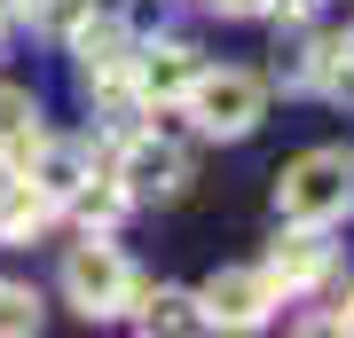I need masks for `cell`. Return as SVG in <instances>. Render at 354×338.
Here are the masks:
<instances>
[{"instance_id": "6da1fadb", "label": "cell", "mask_w": 354, "mask_h": 338, "mask_svg": "<svg viewBox=\"0 0 354 338\" xmlns=\"http://www.w3.org/2000/svg\"><path fill=\"white\" fill-rule=\"evenodd\" d=\"M354 213V150L346 142H323V150H299L276 173V220H307V228H339Z\"/></svg>"}, {"instance_id": "7a4b0ae2", "label": "cell", "mask_w": 354, "mask_h": 338, "mask_svg": "<svg viewBox=\"0 0 354 338\" xmlns=\"http://www.w3.org/2000/svg\"><path fill=\"white\" fill-rule=\"evenodd\" d=\"M181 111H189V126L205 142H244L252 126L268 118V79L260 71H236V63H205V71L189 79V95H181Z\"/></svg>"}, {"instance_id": "3957f363", "label": "cell", "mask_w": 354, "mask_h": 338, "mask_svg": "<svg viewBox=\"0 0 354 338\" xmlns=\"http://www.w3.org/2000/svg\"><path fill=\"white\" fill-rule=\"evenodd\" d=\"M134 291H142V276H134V260L111 236H79L64 252V299L87 314V323H118V314L134 307Z\"/></svg>"}, {"instance_id": "277c9868", "label": "cell", "mask_w": 354, "mask_h": 338, "mask_svg": "<svg viewBox=\"0 0 354 338\" xmlns=\"http://www.w3.org/2000/svg\"><path fill=\"white\" fill-rule=\"evenodd\" d=\"M118 181H127V197H181L197 173H189V150H181L174 134H158V126H142V134L118 142Z\"/></svg>"}, {"instance_id": "5b68a950", "label": "cell", "mask_w": 354, "mask_h": 338, "mask_svg": "<svg viewBox=\"0 0 354 338\" xmlns=\"http://www.w3.org/2000/svg\"><path fill=\"white\" fill-rule=\"evenodd\" d=\"M197 307H205V330H260L283 307V291L268 283V267H221L213 283H197Z\"/></svg>"}, {"instance_id": "8992f818", "label": "cell", "mask_w": 354, "mask_h": 338, "mask_svg": "<svg viewBox=\"0 0 354 338\" xmlns=\"http://www.w3.org/2000/svg\"><path fill=\"white\" fill-rule=\"evenodd\" d=\"M197 71H205V55L189 48V39H134V55H127V79H134L142 111H174Z\"/></svg>"}, {"instance_id": "52a82bcc", "label": "cell", "mask_w": 354, "mask_h": 338, "mask_svg": "<svg viewBox=\"0 0 354 338\" xmlns=\"http://www.w3.org/2000/svg\"><path fill=\"white\" fill-rule=\"evenodd\" d=\"M330 260H339V252H330V228H307V220H283L260 267H268V283H276L283 299H291V291H315V283L330 276Z\"/></svg>"}, {"instance_id": "ba28073f", "label": "cell", "mask_w": 354, "mask_h": 338, "mask_svg": "<svg viewBox=\"0 0 354 338\" xmlns=\"http://www.w3.org/2000/svg\"><path fill=\"white\" fill-rule=\"evenodd\" d=\"M87 173H95V150L71 142V134H39L32 150H24V181L39 189V197H55V213H64V197H71Z\"/></svg>"}, {"instance_id": "9c48e42d", "label": "cell", "mask_w": 354, "mask_h": 338, "mask_svg": "<svg viewBox=\"0 0 354 338\" xmlns=\"http://www.w3.org/2000/svg\"><path fill=\"white\" fill-rule=\"evenodd\" d=\"M134 330H165V338H189V330H205V307H197V291H181V283H158V291H134Z\"/></svg>"}, {"instance_id": "30bf717a", "label": "cell", "mask_w": 354, "mask_h": 338, "mask_svg": "<svg viewBox=\"0 0 354 338\" xmlns=\"http://www.w3.org/2000/svg\"><path fill=\"white\" fill-rule=\"evenodd\" d=\"M127 205H134V197H127V181H118V173H102V165H95V173L79 181L71 197H64V213H71L79 228H87V236H111V228L127 220Z\"/></svg>"}, {"instance_id": "8fae6325", "label": "cell", "mask_w": 354, "mask_h": 338, "mask_svg": "<svg viewBox=\"0 0 354 338\" xmlns=\"http://www.w3.org/2000/svg\"><path fill=\"white\" fill-rule=\"evenodd\" d=\"M48 220H55V197H39V189L24 181V165H16L8 197H0V244H32Z\"/></svg>"}, {"instance_id": "7c38bea8", "label": "cell", "mask_w": 354, "mask_h": 338, "mask_svg": "<svg viewBox=\"0 0 354 338\" xmlns=\"http://www.w3.org/2000/svg\"><path fill=\"white\" fill-rule=\"evenodd\" d=\"M39 134H48V126H39V95L32 87H0V158L24 165V150Z\"/></svg>"}, {"instance_id": "4fadbf2b", "label": "cell", "mask_w": 354, "mask_h": 338, "mask_svg": "<svg viewBox=\"0 0 354 338\" xmlns=\"http://www.w3.org/2000/svg\"><path fill=\"white\" fill-rule=\"evenodd\" d=\"M48 323V307H39L32 283H0V338H32Z\"/></svg>"}, {"instance_id": "5bb4252c", "label": "cell", "mask_w": 354, "mask_h": 338, "mask_svg": "<svg viewBox=\"0 0 354 338\" xmlns=\"http://www.w3.org/2000/svg\"><path fill=\"white\" fill-rule=\"evenodd\" d=\"M205 8H213V16H236V24H244V16H268L276 0H205Z\"/></svg>"}, {"instance_id": "9a60e30c", "label": "cell", "mask_w": 354, "mask_h": 338, "mask_svg": "<svg viewBox=\"0 0 354 338\" xmlns=\"http://www.w3.org/2000/svg\"><path fill=\"white\" fill-rule=\"evenodd\" d=\"M330 39H339V63H346V79H354V24H346V32H330Z\"/></svg>"}, {"instance_id": "2e32d148", "label": "cell", "mask_w": 354, "mask_h": 338, "mask_svg": "<svg viewBox=\"0 0 354 338\" xmlns=\"http://www.w3.org/2000/svg\"><path fill=\"white\" fill-rule=\"evenodd\" d=\"M330 330H354V283H346V307L330 314Z\"/></svg>"}, {"instance_id": "e0dca14e", "label": "cell", "mask_w": 354, "mask_h": 338, "mask_svg": "<svg viewBox=\"0 0 354 338\" xmlns=\"http://www.w3.org/2000/svg\"><path fill=\"white\" fill-rule=\"evenodd\" d=\"M8 181H16V158H0V197H8Z\"/></svg>"}]
</instances>
